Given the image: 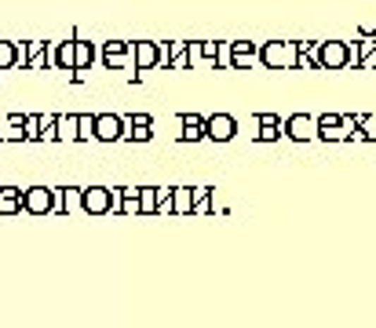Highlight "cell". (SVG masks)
<instances>
[{
	"label": "cell",
	"instance_id": "obj_8",
	"mask_svg": "<svg viewBox=\"0 0 376 328\" xmlns=\"http://www.w3.org/2000/svg\"><path fill=\"white\" fill-rule=\"evenodd\" d=\"M124 142H150L154 139V117L150 114H132L124 117Z\"/></svg>",
	"mask_w": 376,
	"mask_h": 328
},
{
	"label": "cell",
	"instance_id": "obj_3",
	"mask_svg": "<svg viewBox=\"0 0 376 328\" xmlns=\"http://www.w3.org/2000/svg\"><path fill=\"white\" fill-rule=\"evenodd\" d=\"M318 62H322V70H329V73L347 70V66H351V44L347 40H322Z\"/></svg>",
	"mask_w": 376,
	"mask_h": 328
},
{
	"label": "cell",
	"instance_id": "obj_19",
	"mask_svg": "<svg viewBox=\"0 0 376 328\" xmlns=\"http://www.w3.org/2000/svg\"><path fill=\"white\" fill-rule=\"evenodd\" d=\"M23 131H26V142H40V117L23 114Z\"/></svg>",
	"mask_w": 376,
	"mask_h": 328
},
{
	"label": "cell",
	"instance_id": "obj_13",
	"mask_svg": "<svg viewBox=\"0 0 376 328\" xmlns=\"http://www.w3.org/2000/svg\"><path fill=\"white\" fill-rule=\"evenodd\" d=\"M169 208H172V215H190V208H194V186H172Z\"/></svg>",
	"mask_w": 376,
	"mask_h": 328
},
{
	"label": "cell",
	"instance_id": "obj_2",
	"mask_svg": "<svg viewBox=\"0 0 376 328\" xmlns=\"http://www.w3.org/2000/svg\"><path fill=\"white\" fill-rule=\"evenodd\" d=\"M95 62H102L107 70H132V48H128V40H107V44H99Z\"/></svg>",
	"mask_w": 376,
	"mask_h": 328
},
{
	"label": "cell",
	"instance_id": "obj_14",
	"mask_svg": "<svg viewBox=\"0 0 376 328\" xmlns=\"http://www.w3.org/2000/svg\"><path fill=\"white\" fill-rule=\"evenodd\" d=\"M164 70H190V62H186V40H169V62H164Z\"/></svg>",
	"mask_w": 376,
	"mask_h": 328
},
{
	"label": "cell",
	"instance_id": "obj_17",
	"mask_svg": "<svg viewBox=\"0 0 376 328\" xmlns=\"http://www.w3.org/2000/svg\"><path fill=\"white\" fill-rule=\"evenodd\" d=\"M315 135H318V139H325V142H347V131L340 128V121H336V124H325V128H318Z\"/></svg>",
	"mask_w": 376,
	"mask_h": 328
},
{
	"label": "cell",
	"instance_id": "obj_18",
	"mask_svg": "<svg viewBox=\"0 0 376 328\" xmlns=\"http://www.w3.org/2000/svg\"><path fill=\"white\" fill-rule=\"evenodd\" d=\"M212 66H216V70H231V44H226V40H216Z\"/></svg>",
	"mask_w": 376,
	"mask_h": 328
},
{
	"label": "cell",
	"instance_id": "obj_4",
	"mask_svg": "<svg viewBox=\"0 0 376 328\" xmlns=\"http://www.w3.org/2000/svg\"><path fill=\"white\" fill-rule=\"evenodd\" d=\"M18 205L26 215H51V186H26L18 190Z\"/></svg>",
	"mask_w": 376,
	"mask_h": 328
},
{
	"label": "cell",
	"instance_id": "obj_5",
	"mask_svg": "<svg viewBox=\"0 0 376 328\" xmlns=\"http://www.w3.org/2000/svg\"><path fill=\"white\" fill-rule=\"evenodd\" d=\"M315 131H318V124H315L310 114H292L281 124V135L292 139V142H310V139H315Z\"/></svg>",
	"mask_w": 376,
	"mask_h": 328
},
{
	"label": "cell",
	"instance_id": "obj_6",
	"mask_svg": "<svg viewBox=\"0 0 376 328\" xmlns=\"http://www.w3.org/2000/svg\"><path fill=\"white\" fill-rule=\"evenodd\" d=\"M238 135V121L231 114H212V117H205V139H212V142H231Z\"/></svg>",
	"mask_w": 376,
	"mask_h": 328
},
{
	"label": "cell",
	"instance_id": "obj_21",
	"mask_svg": "<svg viewBox=\"0 0 376 328\" xmlns=\"http://www.w3.org/2000/svg\"><path fill=\"white\" fill-rule=\"evenodd\" d=\"M15 66V40H0V70Z\"/></svg>",
	"mask_w": 376,
	"mask_h": 328
},
{
	"label": "cell",
	"instance_id": "obj_23",
	"mask_svg": "<svg viewBox=\"0 0 376 328\" xmlns=\"http://www.w3.org/2000/svg\"><path fill=\"white\" fill-rule=\"evenodd\" d=\"M260 48H256V44L253 40H234L231 44V55H256Z\"/></svg>",
	"mask_w": 376,
	"mask_h": 328
},
{
	"label": "cell",
	"instance_id": "obj_15",
	"mask_svg": "<svg viewBox=\"0 0 376 328\" xmlns=\"http://www.w3.org/2000/svg\"><path fill=\"white\" fill-rule=\"evenodd\" d=\"M55 131H59V142H77V114L55 117Z\"/></svg>",
	"mask_w": 376,
	"mask_h": 328
},
{
	"label": "cell",
	"instance_id": "obj_11",
	"mask_svg": "<svg viewBox=\"0 0 376 328\" xmlns=\"http://www.w3.org/2000/svg\"><path fill=\"white\" fill-rule=\"evenodd\" d=\"M95 55H99V44L73 37V70H77V73L92 70V66H95Z\"/></svg>",
	"mask_w": 376,
	"mask_h": 328
},
{
	"label": "cell",
	"instance_id": "obj_26",
	"mask_svg": "<svg viewBox=\"0 0 376 328\" xmlns=\"http://www.w3.org/2000/svg\"><path fill=\"white\" fill-rule=\"evenodd\" d=\"M256 124H281L278 114H256Z\"/></svg>",
	"mask_w": 376,
	"mask_h": 328
},
{
	"label": "cell",
	"instance_id": "obj_10",
	"mask_svg": "<svg viewBox=\"0 0 376 328\" xmlns=\"http://www.w3.org/2000/svg\"><path fill=\"white\" fill-rule=\"evenodd\" d=\"M132 48V70H157V44L154 40H128Z\"/></svg>",
	"mask_w": 376,
	"mask_h": 328
},
{
	"label": "cell",
	"instance_id": "obj_9",
	"mask_svg": "<svg viewBox=\"0 0 376 328\" xmlns=\"http://www.w3.org/2000/svg\"><path fill=\"white\" fill-rule=\"evenodd\" d=\"M121 135H124V117H117V114H95L92 139H99V142H121Z\"/></svg>",
	"mask_w": 376,
	"mask_h": 328
},
{
	"label": "cell",
	"instance_id": "obj_7",
	"mask_svg": "<svg viewBox=\"0 0 376 328\" xmlns=\"http://www.w3.org/2000/svg\"><path fill=\"white\" fill-rule=\"evenodd\" d=\"M80 212L85 215H110V186H85L80 190Z\"/></svg>",
	"mask_w": 376,
	"mask_h": 328
},
{
	"label": "cell",
	"instance_id": "obj_24",
	"mask_svg": "<svg viewBox=\"0 0 376 328\" xmlns=\"http://www.w3.org/2000/svg\"><path fill=\"white\" fill-rule=\"evenodd\" d=\"M121 197H124V186H110V215H121Z\"/></svg>",
	"mask_w": 376,
	"mask_h": 328
},
{
	"label": "cell",
	"instance_id": "obj_12",
	"mask_svg": "<svg viewBox=\"0 0 376 328\" xmlns=\"http://www.w3.org/2000/svg\"><path fill=\"white\" fill-rule=\"evenodd\" d=\"M179 142H201L205 139V117L201 114H183L179 117Z\"/></svg>",
	"mask_w": 376,
	"mask_h": 328
},
{
	"label": "cell",
	"instance_id": "obj_1",
	"mask_svg": "<svg viewBox=\"0 0 376 328\" xmlns=\"http://www.w3.org/2000/svg\"><path fill=\"white\" fill-rule=\"evenodd\" d=\"M296 59H300L296 40H267V44H260V62L267 66V70H296Z\"/></svg>",
	"mask_w": 376,
	"mask_h": 328
},
{
	"label": "cell",
	"instance_id": "obj_25",
	"mask_svg": "<svg viewBox=\"0 0 376 328\" xmlns=\"http://www.w3.org/2000/svg\"><path fill=\"white\" fill-rule=\"evenodd\" d=\"M51 215H62V186H51Z\"/></svg>",
	"mask_w": 376,
	"mask_h": 328
},
{
	"label": "cell",
	"instance_id": "obj_16",
	"mask_svg": "<svg viewBox=\"0 0 376 328\" xmlns=\"http://www.w3.org/2000/svg\"><path fill=\"white\" fill-rule=\"evenodd\" d=\"M80 212V186H62V215Z\"/></svg>",
	"mask_w": 376,
	"mask_h": 328
},
{
	"label": "cell",
	"instance_id": "obj_20",
	"mask_svg": "<svg viewBox=\"0 0 376 328\" xmlns=\"http://www.w3.org/2000/svg\"><path fill=\"white\" fill-rule=\"evenodd\" d=\"M92 128H95V114H77V142L92 139Z\"/></svg>",
	"mask_w": 376,
	"mask_h": 328
},
{
	"label": "cell",
	"instance_id": "obj_22",
	"mask_svg": "<svg viewBox=\"0 0 376 328\" xmlns=\"http://www.w3.org/2000/svg\"><path fill=\"white\" fill-rule=\"evenodd\" d=\"M256 139H260V142H278V139H281V124H260Z\"/></svg>",
	"mask_w": 376,
	"mask_h": 328
}]
</instances>
